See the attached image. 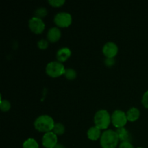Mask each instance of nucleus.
<instances>
[{"label":"nucleus","mask_w":148,"mask_h":148,"mask_svg":"<svg viewBox=\"0 0 148 148\" xmlns=\"http://www.w3.org/2000/svg\"><path fill=\"white\" fill-rule=\"evenodd\" d=\"M102 133L103 132H101V130L100 129L94 126V127H91L88 129V132H87V136H88V138L91 141H97L101 139Z\"/></svg>","instance_id":"12"},{"label":"nucleus","mask_w":148,"mask_h":148,"mask_svg":"<svg viewBox=\"0 0 148 148\" xmlns=\"http://www.w3.org/2000/svg\"><path fill=\"white\" fill-rule=\"evenodd\" d=\"M127 121V114L121 110H116L111 114V123L116 129L125 127Z\"/></svg>","instance_id":"5"},{"label":"nucleus","mask_w":148,"mask_h":148,"mask_svg":"<svg viewBox=\"0 0 148 148\" xmlns=\"http://www.w3.org/2000/svg\"><path fill=\"white\" fill-rule=\"evenodd\" d=\"M42 145L45 148H54L58 145V136L53 132L45 133L42 137Z\"/></svg>","instance_id":"8"},{"label":"nucleus","mask_w":148,"mask_h":148,"mask_svg":"<svg viewBox=\"0 0 148 148\" xmlns=\"http://www.w3.org/2000/svg\"><path fill=\"white\" fill-rule=\"evenodd\" d=\"M119 142V139L116 132L112 130H105L100 139V144L102 148H116Z\"/></svg>","instance_id":"1"},{"label":"nucleus","mask_w":148,"mask_h":148,"mask_svg":"<svg viewBox=\"0 0 148 148\" xmlns=\"http://www.w3.org/2000/svg\"><path fill=\"white\" fill-rule=\"evenodd\" d=\"M53 22L57 27H68L72 23V17L69 13L61 12L57 13L53 18Z\"/></svg>","instance_id":"6"},{"label":"nucleus","mask_w":148,"mask_h":148,"mask_svg":"<svg viewBox=\"0 0 148 148\" xmlns=\"http://www.w3.org/2000/svg\"><path fill=\"white\" fill-rule=\"evenodd\" d=\"M54 148H65V147H64V146L62 145H61V144H58L57 145H56V147H55Z\"/></svg>","instance_id":"25"},{"label":"nucleus","mask_w":148,"mask_h":148,"mask_svg":"<svg viewBox=\"0 0 148 148\" xmlns=\"http://www.w3.org/2000/svg\"><path fill=\"white\" fill-rule=\"evenodd\" d=\"M65 71L66 69L63 64L58 61L49 62L46 66V74L52 78H56L62 76L64 75Z\"/></svg>","instance_id":"4"},{"label":"nucleus","mask_w":148,"mask_h":148,"mask_svg":"<svg viewBox=\"0 0 148 148\" xmlns=\"http://www.w3.org/2000/svg\"><path fill=\"white\" fill-rule=\"evenodd\" d=\"M137 148H143V147H137Z\"/></svg>","instance_id":"26"},{"label":"nucleus","mask_w":148,"mask_h":148,"mask_svg":"<svg viewBox=\"0 0 148 148\" xmlns=\"http://www.w3.org/2000/svg\"><path fill=\"white\" fill-rule=\"evenodd\" d=\"M94 124L101 130H107L111 123V115L108 111L101 109L97 111L94 116Z\"/></svg>","instance_id":"3"},{"label":"nucleus","mask_w":148,"mask_h":148,"mask_svg":"<svg viewBox=\"0 0 148 148\" xmlns=\"http://www.w3.org/2000/svg\"><path fill=\"white\" fill-rule=\"evenodd\" d=\"M71 55H72V51L70 49L67 47H64L57 51L56 57L58 62L63 63L70 58Z\"/></svg>","instance_id":"11"},{"label":"nucleus","mask_w":148,"mask_h":148,"mask_svg":"<svg viewBox=\"0 0 148 148\" xmlns=\"http://www.w3.org/2000/svg\"><path fill=\"white\" fill-rule=\"evenodd\" d=\"M54 120L49 115H41L34 121V127L40 132L47 133L52 132L54 127Z\"/></svg>","instance_id":"2"},{"label":"nucleus","mask_w":148,"mask_h":148,"mask_svg":"<svg viewBox=\"0 0 148 148\" xmlns=\"http://www.w3.org/2000/svg\"><path fill=\"white\" fill-rule=\"evenodd\" d=\"M116 133L118 134L119 139L121 143L122 142H130L131 141V134H130V132L125 128V127H122V128L116 129Z\"/></svg>","instance_id":"14"},{"label":"nucleus","mask_w":148,"mask_h":148,"mask_svg":"<svg viewBox=\"0 0 148 148\" xmlns=\"http://www.w3.org/2000/svg\"><path fill=\"white\" fill-rule=\"evenodd\" d=\"M102 52L106 58H114L118 54V46L114 42H107L103 46Z\"/></svg>","instance_id":"9"},{"label":"nucleus","mask_w":148,"mask_h":148,"mask_svg":"<svg viewBox=\"0 0 148 148\" xmlns=\"http://www.w3.org/2000/svg\"><path fill=\"white\" fill-rule=\"evenodd\" d=\"M47 10L44 7H39L37 10L35 11V17H38V18H43L44 17H46L47 15Z\"/></svg>","instance_id":"19"},{"label":"nucleus","mask_w":148,"mask_h":148,"mask_svg":"<svg viewBox=\"0 0 148 148\" xmlns=\"http://www.w3.org/2000/svg\"><path fill=\"white\" fill-rule=\"evenodd\" d=\"M0 108L2 112H7L11 108V103L7 100H1L0 102Z\"/></svg>","instance_id":"18"},{"label":"nucleus","mask_w":148,"mask_h":148,"mask_svg":"<svg viewBox=\"0 0 148 148\" xmlns=\"http://www.w3.org/2000/svg\"><path fill=\"white\" fill-rule=\"evenodd\" d=\"M53 133H54L56 135L59 136L62 135V134H64L65 132V127L63 124L62 123H55L54 127H53V130H52Z\"/></svg>","instance_id":"16"},{"label":"nucleus","mask_w":148,"mask_h":148,"mask_svg":"<svg viewBox=\"0 0 148 148\" xmlns=\"http://www.w3.org/2000/svg\"><path fill=\"white\" fill-rule=\"evenodd\" d=\"M64 75L69 80H73L77 77V72L72 68H68V69H66V71H65V73Z\"/></svg>","instance_id":"17"},{"label":"nucleus","mask_w":148,"mask_h":148,"mask_svg":"<svg viewBox=\"0 0 148 148\" xmlns=\"http://www.w3.org/2000/svg\"><path fill=\"white\" fill-rule=\"evenodd\" d=\"M62 37V32L57 27H51L47 33V40L50 43H56Z\"/></svg>","instance_id":"10"},{"label":"nucleus","mask_w":148,"mask_h":148,"mask_svg":"<svg viewBox=\"0 0 148 148\" xmlns=\"http://www.w3.org/2000/svg\"><path fill=\"white\" fill-rule=\"evenodd\" d=\"M23 148H39V145L34 138H28L23 143Z\"/></svg>","instance_id":"15"},{"label":"nucleus","mask_w":148,"mask_h":148,"mask_svg":"<svg viewBox=\"0 0 148 148\" xmlns=\"http://www.w3.org/2000/svg\"><path fill=\"white\" fill-rule=\"evenodd\" d=\"M28 26L30 31L37 35L43 33L46 27L43 20L36 17H33L29 20Z\"/></svg>","instance_id":"7"},{"label":"nucleus","mask_w":148,"mask_h":148,"mask_svg":"<svg viewBox=\"0 0 148 148\" xmlns=\"http://www.w3.org/2000/svg\"><path fill=\"white\" fill-rule=\"evenodd\" d=\"M104 63H105L106 66H107L108 67H112L115 64L116 61L114 58H106V59L104 60Z\"/></svg>","instance_id":"23"},{"label":"nucleus","mask_w":148,"mask_h":148,"mask_svg":"<svg viewBox=\"0 0 148 148\" xmlns=\"http://www.w3.org/2000/svg\"><path fill=\"white\" fill-rule=\"evenodd\" d=\"M48 2L53 7H61L65 4L64 0H49Z\"/></svg>","instance_id":"20"},{"label":"nucleus","mask_w":148,"mask_h":148,"mask_svg":"<svg viewBox=\"0 0 148 148\" xmlns=\"http://www.w3.org/2000/svg\"><path fill=\"white\" fill-rule=\"evenodd\" d=\"M126 114H127V119H128V121H130V122H134L137 120H138L140 116V110L137 108H136V107H132V108H130Z\"/></svg>","instance_id":"13"},{"label":"nucleus","mask_w":148,"mask_h":148,"mask_svg":"<svg viewBox=\"0 0 148 148\" xmlns=\"http://www.w3.org/2000/svg\"><path fill=\"white\" fill-rule=\"evenodd\" d=\"M142 104L145 108L148 109V90L143 94L142 98Z\"/></svg>","instance_id":"22"},{"label":"nucleus","mask_w":148,"mask_h":148,"mask_svg":"<svg viewBox=\"0 0 148 148\" xmlns=\"http://www.w3.org/2000/svg\"><path fill=\"white\" fill-rule=\"evenodd\" d=\"M119 148H134L131 142H122L119 145Z\"/></svg>","instance_id":"24"},{"label":"nucleus","mask_w":148,"mask_h":148,"mask_svg":"<svg viewBox=\"0 0 148 148\" xmlns=\"http://www.w3.org/2000/svg\"><path fill=\"white\" fill-rule=\"evenodd\" d=\"M38 47L40 50H45L49 47V41L46 39H41L38 42Z\"/></svg>","instance_id":"21"}]
</instances>
